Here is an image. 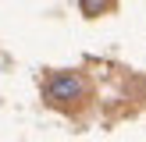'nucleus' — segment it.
Returning a JSON list of instances; mask_svg holds the SVG:
<instances>
[{"mask_svg":"<svg viewBox=\"0 0 146 142\" xmlns=\"http://www.w3.org/2000/svg\"><path fill=\"white\" fill-rule=\"evenodd\" d=\"M78 4H82V11H86V14H100V7H104L107 0H78Z\"/></svg>","mask_w":146,"mask_h":142,"instance_id":"2","label":"nucleus"},{"mask_svg":"<svg viewBox=\"0 0 146 142\" xmlns=\"http://www.w3.org/2000/svg\"><path fill=\"white\" fill-rule=\"evenodd\" d=\"M78 92H82V78L78 75H57L54 82H50V99H57V103H68Z\"/></svg>","mask_w":146,"mask_h":142,"instance_id":"1","label":"nucleus"}]
</instances>
